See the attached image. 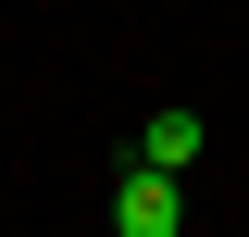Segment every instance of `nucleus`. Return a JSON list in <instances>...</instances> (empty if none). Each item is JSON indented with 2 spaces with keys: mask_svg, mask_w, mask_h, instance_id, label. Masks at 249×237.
I'll use <instances>...</instances> for the list:
<instances>
[{
  "mask_svg": "<svg viewBox=\"0 0 249 237\" xmlns=\"http://www.w3.org/2000/svg\"><path fill=\"white\" fill-rule=\"evenodd\" d=\"M137 162H175L187 175V162H199V113H150L137 125Z\"/></svg>",
  "mask_w": 249,
  "mask_h": 237,
  "instance_id": "obj_2",
  "label": "nucleus"
},
{
  "mask_svg": "<svg viewBox=\"0 0 249 237\" xmlns=\"http://www.w3.org/2000/svg\"><path fill=\"white\" fill-rule=\"evenodd\" d=\"M112 225H124V237H175V225H187V175H175V162H124Z\"/></svg>",
  "mask_w": 249,
  "mask_h": 237,
  "instance_id": "obj_1",
  "label": "nucleus"
}]
</instances>
